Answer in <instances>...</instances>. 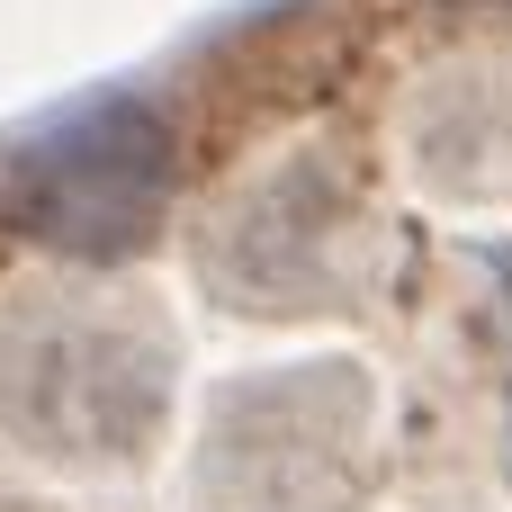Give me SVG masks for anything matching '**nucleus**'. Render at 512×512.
Instances as JSON below:
<instances>
[{"label": "nucleus", "mask_w": 512, "mask_h": 512, "mask_svg": "<svg viewBox=\"0 0 512 512\" xmlns=\"http://www.w3.org/2000/svg\"><path fill=\"white\" fill-rule=\"evenodd\" d=\"M153 198H162V126L135 108H99L72 135H54L18 189L27 225L72 252H126L144 234Z\"/></svg>", "instance_id": "1"}]
</instances>
